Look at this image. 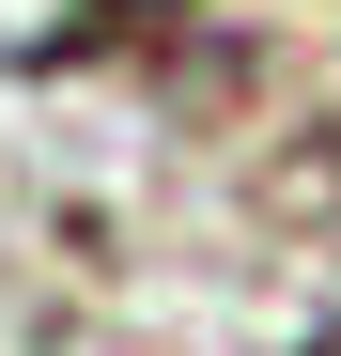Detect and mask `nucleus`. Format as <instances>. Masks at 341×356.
I'll return each instance as SVG.
<instances>
[{
	"label": "nucleus",
	"mask_w": 341,
	"mask_h": 356,
	"mask_svg": "<svg viewBox=\"0 0 341 356\" xmlns=\"http://www.w3.org/2000/svg\"><path fill=\"white\" fill-rule=\"evenodd\" d=\"M295 356H341V310H310V341H295Z\"/></svg>",
	"instance_id": "1"
}]
</instances>
